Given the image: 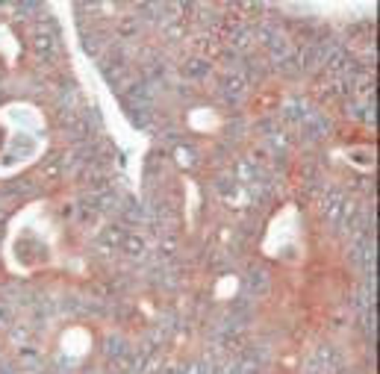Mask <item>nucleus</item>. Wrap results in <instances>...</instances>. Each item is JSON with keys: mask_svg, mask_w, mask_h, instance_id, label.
Instances as JSON below:
<instances>
[{"mask_svg": "<svg viewBox=\"0 0 380 374\" xmlns=\"http://www.w3.org/2000/svg\"><path fill=\"white\" fill-rule=\"evenodd\" d=\"M333 133V121L327 118V113H322V109H312L309 118L301 124V139L304 145H316L322 139H327Z\"/></svg>", "mask_w": 380, "mask_h": 374, "instance_id": "f257e3e1", "label": "nucleus"}, {"mask_svg": "<svg viewBox=\"0 0 380 374\" xmlns=\"http://www.w3.org/2000/svg\"><path fill=\"white\" fill-rule=\"evenodd\" d=\"M268 286H272V277H268V271L265 269H251L248 277H245V295L262 298V295H268Z\"/></svg>", "mask_w": 380, "mask_h": 374, "instance_id": "f03ea898", "label": "nucleus"}, {"mask_svg": "<svg viewBox=\"0 0 380 374\" xmlns=\"http://www.w3.org/2000/svg\"><path fill=\"white\" fill-rule=\"evenodd\" d=\"M183 74H186L189 80H195V83L207 80V77L212 74V59H210V56H192V59H186V62H183Z\"/></svg>", "mask_w": 380, "mask_h": 374, "instance_id": "7ed1b4c3", "label": "nucleus"}, {"mask_svg": "<svg viewBox=\"0 0 380 374\" xmlns=\"http://www.w3.org/2000/svg\"><path fill=\"white\" fill-rule=\"evenodd\" d=\"M118 251L127 254L130 259H136V262H145V259H148V241H145V236H139V233H127Z\"/></svg>", "mask_w": 380, "mask_h": 374, "instance_id": "20e7f679", "label": "nucleus"}, {"mask_svg": "<svg viewBox=\"0 0 380 374\" xmlns=\"http://www.w3.org/2000/svg\"><path fill=\"white\" fill-rule=\"evenodd\" d=\"M115 33H118V41H127V45H130L133 38H139V33H142V21H139L136 15H127V18L118 21Z\"/></svg>", "mask_w": 380, "mask_h": 374, "instance_id": "39448f33", "label": "nucleus"}, {"mask_svg": "<svg viewBox=\"0 0 380 374\" xmlns=\"http://www.w3.org/2000/svg\"><path fill=\"white\" fill-rule=\"evenodd\" d=\"M4 194H21V197H33V194H38V183H33V180H12L6 189H4Z\"/></svg>", "mask_w": 380, "mask_h": 374, "instance_id": "423d86ee", "label": "nucleus"}, {"mask_svg": "<svg viewBox=\"0 0 380 374\" xmlns=\"http://www.w3.org/2000/svg\"><path fill=\"white\" fill-rule=\"evenodd\" d=\"M127 354H130V345H127L124 336H109V339H106V357H109V360H121V357H127Z\"/></svg>", "mask_w": 380, "mask_h": 374, "instance_id": "0eeeda50", "label": "nucleus"}, {"mask_svg": "<svg viewBox=\"0 0 380 374\" xmlns=\"http://www.w3.org/2000/svg\"><path fill=\"white\" fill-rule=\"evenodd\" d=\"M9 336H12L15 345L27 342L30 339V324H9Z\"/></svg>", "mask_w": 380, "mask_h": 374, "instance_id": "6e6552de", "label": "nucleus"}, {"mask_svg": "<svg viewBox=\"0 0 380 374\" xmlns=\"http://www.w3.org/2000/svg\"><path fill=\"white\" fill-rule=\"evenodd\" d=\"M0 330H9V306L0 303Z\"/></svg>", "mask_w": 380, "mask_h": 374, "instance_id": "1a4fd4ad", "label": "nucleus"}, {"mask_svg": "<svg viewBox=\"0 0 380 374\" xmlns=\"http://www.w3.org/2000/svg\"><path fill=\"white\" fill-rule=\"evenodd\" d=\"M74 212H77V204H65L62 207V218H74Z\"/></svg>", "mask_w": 380, "mask_h": 374, "instance_id": "9d476101", "label": "nucleus"}]
</instances>
